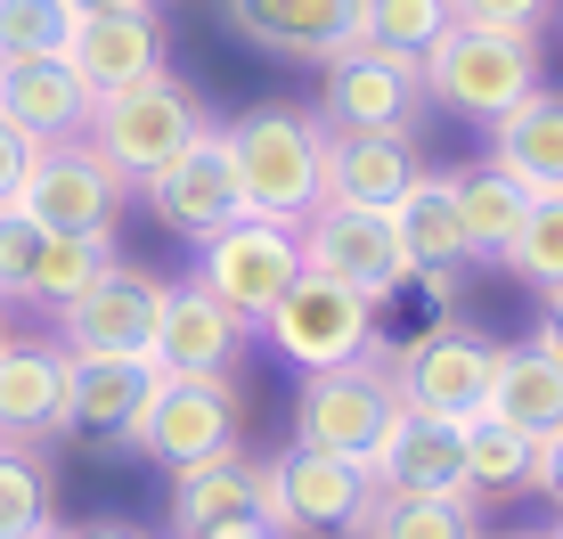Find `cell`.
<instances>
[{"mask_svg": "<svg viewBox=\"0 0 563 539\" xmlns=\"http://www.w3.org/2000/svg\"><path fill=\"white\" fill-rule=\"evenodd\" d=\"M229 156H238V197L254 221L302 229L319 213V156L327 123L302 107H254L245 123H229Z\"/></svg>", "mask_w": 563, "mask_h": 539, "instance_id": "cell-1", "label": "cell"}, {"mask_svg": "<svg viewBox=\"0 0 563 539\" xmlns=\"http://www.w3.org/2000/svg\"><path fill=\"white\" fill-rule=\"evenodd\" d=\"M424 66V99L465 114V123H498L539 90V33H490V25H450Z\"/></svg>", "mask_w": 563, "mask_h": 539, "instance_id": "cell-2", "label": "cell"}, {"mask_svg": "<svg viewBox=\"0 0 563 539\" xmlns=\"http://www.w3.org/2000/svg\"><path fill=\"white\" fill-rule=\"evenodd\" d=\"M262 336H269V352H278L286 369H302V376L352 369V360L376 352V302H367L360 286L327 278V270H302V278L269 302Z\"/></svg>", "mask_w": 563, "mask_h": 539, "instance_id": "cell-3", "label": "cell"}, {"mask_svg": "<svg viewBox=\"0 0 563 539\" xmlns=\"http://www.w3.org/2000/svg\"><path fill=\"white\" fill-rule=\"evenodd\" d=\"M123 441L140 458H155V466H172V474L212 466V458L238 450V384L229 376H172V369H155L147 409L131 417Z\"/></svg>", "mask_w": 563, "mask_h": 539, "instance_id": "cell-4", "label": "cell"}, {"mask_svg": "<svg viewBox=\"0 0 563 539\" xmlns=\"http://www.w3.org/2000/svg\"><path fill=\"white\" fill-rule=\"evenodd\" d=\"M197 131H212V123H205V107H197V90H188V82H172V74H155V82H140V90H114V99L90 107L82 140L99 147V156H107L114 172H123L131 188H140L147 172H164L188 140H197Z\"/></svg>", "mask_w": 563, "mask_h": 539, "instance_id": "cell-5", "label": "cell"}, {"mask_svg": "<svg viewBox=\"0 0 563 539\" xmlns=\"http://www.w3.org/2000/svg\"><path fill=\"white\" fill-rule=\"evenodd\" d=\"M295 278H302V229H286V221L238 213L229 229L197 238V286L221 302V311H238L245 327H262L269 302H278Z\"/></svg>", "mask_w": 563, "mask_h": 539, "instance_id": "cell-6", "label": "cell"}, {"mask_svg": "<svg viewBox=\"0 0 563 539\" xmlns=\"http://www.w3.org/2000/svg\"><path fill=\"white\" fill-rule=\"evenodd\" d=\"M123 197H131V180H123V172H114L90 140L33 147L25 188H16V205H25V213L49 229V238H114V213H123Z\"/></svg>", "mask_w": 563, "mask_h": 539, "instance_id": "cell-7", "label": "cell"}, {"mask_svg": "<svg viewBox=\"0 0 563 539\" xmlns=\"http://www.w3.org/2000/svg\"><path fill=\"white\" fill-rule=\"evenodd\" d=\"M393 393L409 417H433V426H465V417H482V400H490V343L465 336L457 319L424 327L417 343H400L393 352Z\"/></svg>", "mask_w": 563, "mask_h": 539, "instance_id": "cell-8", "label": "cell"}, {"mask_svg": "<svg viewBox=\"0 0 563 539\" xmlns=\"http://www.w3.org/2000/svg\"><path fill=\"white\" fill-rule=\"evenodd\" d=\"M319 66H327V99H319L327 131H409L424 114V66L384 42H343Z\"/></svg>", "mask_w": 563, "mask_h": 539, "instance_id": "cell-9", "label": "cell"}, {"mask_svg": "<svg viewBox=\"0 0 563 539\" xmlns=\"http://www.w3.org/2000/svg\"><path fill=\"white\" fill-rule=\"evenodd\" d=\"M155 327H164V278L114 262L99 286H82L57 311V343L74 360H147L155 369Z\"/></svg>", "mask_w": 563, "mask_h": 539, "instance_id": "cell-10", "label": "cell"}, {"mask_svg": "<svg viewBox=\"0 0 563 539\" xmlns=\"http://www.w3.org/2000/svg\"><path fill=\"white\" fill-rule=\"evenodd\" d=\"M400 417V393L376 360H352V369H319L302 376V400H295V433L310 450H335V458H376V441L393 433Z\"/></svg>", "mask_w": 563, "mask_h": 539, "instance_id": "cell-11", "label": "cell"}, {"mask_svg": "<svg viewBox=\"0 0 563 539\" xmlns=\"http://www.w3.org/2000/svg\"><path fill=\"white\" fill-rule=\"evenodd\" d=\"M140 197H147V213L172 229V238H212V229H229L245 213V197H238V156H229V131H197V140L180 147L164 172H147L140 180Z\"/></svg>", "mask_w": 563, "mask_h": 539, "instance_id": "cell-12", "label": "cell"}, {"mask_svg": "<svg viewBox=\"0 0 563 539\" xmlns=\"http://www.w3.org/2000/svg\"><path fill=\"white\" fill-rule=\"evenodd\" d=\"M302 270H327V278L360 286L376 311L409 286V262H400L393 213H376V205H319V213L302 221Z\"/></svg>", "mask_w": 563, "mask_h": 539, "instance_id": "cell-13", "label": "cell"}, {"mask_svg": "<svg viewBox=\"0 0 563 539\" xmlns=\"http://www.w3.org/2000/svg\"><path fill=\"white\" fill-rule=\"evenodd\" d=\"M57 57L74 66V82L99 107L114 90H140L164 74V25H155V9H82Z\"/></svg>", "mask_w": 563, "mask_h": 539, "instance_id": "cell-14", "label": "cell"}, {"mask_svg": "<svg viewBox=\"0 0 563 539\" xmlns=\"http://www.w3.org/2000/svg\"><path fill=\"white\" fill-rule=\"evenodd\" d=\"M417 140L409 131H327V156H319V205H376L393 213L417 180Z\"/></svg>", "mask_w": 563, "mask_h": 539, "instance_id": "cell-15", "label": "cell"}, {"mask_svg": "<svg viewBox=\"0 0 563 539\" xmlns=\"http://www.w3.org/2000/svg\"><path fill=\"white\" fill-rule=\"evenodd\" d=\"M360 16L367 0H221V25L278 57H335L343 42H360Z\"/></svg>", "mask_w": 563, "mask_h": 539, "instance_id": "cell-16", "label": "cell"}, {"mask_svg": "<svg viewBox=\"0 0 563 539\" xmlns=\"http://www.w3.org/2000/svg\"><path fill=\"white\" fill-rule=\"evenodd\" d=\"M269 474H278V498H286V539L295 531H352L367 491H376L360 458L310 450V441H295L286 458H269Z\"/></svg>", "mask_w": 563, "mask_h": 539, "instance_id": "cell-17", "label": "cell"}, {"mask_svg": "<svg viewBox=\"0 0 563 539\" xmlns=\"http://www.w3.org/2000/svg\"><path fill=\"white\" fill-rule=\"evenodd\" d=\"M66 376L74 352L66 343H0V441H49L66 433Z\"/></svg>", "mask_w": 563, "mask_h": 539, "instance_id": "cell-18", "label": "cell"}, {"mask_svg": "<svg viewBox=\"0 0 563 539\" xmlns=\"http://www.w3.org/2000/svg\"><path fill=\"white\" fill-rule=\"evenodd\" d=\"M245 352V319L221 311L197 278L164 286V327H155V369L172 376H229Z\"/></svg>", "mask_w": 563, "mask_h": 539, "instance_id": "cell-19", "label": "cell"}, {"mask_svg": "<svg viewBox=\"0 0 563 539\" xmlns=\"http://www.w3.org/2000/svg\"><path fill=\"white\" fill-rule=\"evenodd\" d=\"M0 114H9L33 147H57V140H82L90 90L74 82L66 57H9V66H0Z\"/></svg>", "mask_w": 563, "mask_h": 539, "instance_id": "cell-20", "label": "cell"}, {"mask_svg": "<svg viewBox=\"0 0 563 539\" xmlns=\"http://www.w3.org/2000/svg\"><path fill=\"white\" fill-rule=\"evenodd\" d=\"M367 483L376 491H441V498H474L465 491V458H457V426H433V417H393V433L367 458Z\"/></svg>", "mask_w": 563, "mask_h": 539, "instance_id": "cell-21", "label": "cell"}, {"mask_svg": "<svg viewBox=\"0 0 563 539\" xmlns=\"http://www.w3.org/2000/svg\"><path fill=\"white\" fill-rule=\"evenodd\" d=\"M482 417L515 426L522 441L563 433V369L539 343H490V400H482Z\"/></svg>", "mask_w": 563, "mask_h": 539, "instance_id": "cell-22", "label": "cell"}, {"mask_svg": "<svg viewBox=\"0 0 563 539\" xmlns=\"http://www.w3.org/2000/svg\"><path fill=\"white\" fill-rule=\"evenodd\" d=\"M490 164H507L531 197H563V90L539 82L515 114L490 123Z\"/></svg>", "mask_w": 563, "mask_h": 539, "instance_id": "cell-23", "label": "cell"}, {"mask_svg": "<svg viewBox=\"0 0 563 539\" xmlns=\"http://www.w3.org/2000/svg\"><path fill=\"white\" fill-rule=\"evenodd\" d=\"M450 197H457V229H465V262H507L515 229L531 213V188L507 164L482 156L474 172H450Z\"/></svg>", "mask_w": 563, "mask_h": 539, "instance_id": "cell-24", "label": "cell"}, {"mask_svg": "<svg viewBox=\"0 0 563 539\" xmlns=\"http://www.w3.org/2000/svg\"><path fill=\"white\" fill-rule=\"evenodd\" d=\"M147 360H74L66 376V433H131V417L147 409Z\"/></svg>", "mask_w": 563, "mask_h": 539, "instance_id": "cell-25", "label": "cell"}, {"mask_svg": "<svg viewBox=\"0 0 563 539\" xmlns=\"http://www.w3.org/2000/svg\"><path fill=\"white\" fill-rule=\"evenodd\" d=\"M393 238H400V262L417 270H457L465 262V229H457V197H450V172H417L409 197L393 205Z\"/></svg>", "mask_w": 563, "mask_h": 539, "instance_id": "cell-26", "label": "cell"}, {"mask_svg": "<svg viewBox=\"0 0 563 539\" xmlns=\"http://www.w3.org/2000/svg\"><path fill=\"white\" fill-rule=\"evenodd\" d=\"M254 483H262V458H245V450L212 458V466L172 474V524H180V539H197V531H212V524H238V515H254Z\"/></svg>", "mask_w": 563, "mask_h": 539, "instance_id": "cell-27", "label": "cell"}, {"mask_svg": "<svg viewBox=\"0 0 563 539\" xmlns=\"http://www.w3.org/2000/svg\"><path fill=\"white\" fill-rule=\"evenodd\" d=\"M360 539H482L474 531V498H441V491H367Z\"/></svg>", "mask_w": 563, "mask_h": 539, "instance_id": "cell-28", "label": "cell"}, {"mask_svg": "<svg viewBox=\"0 0 563 539\" xmlns=\"http://www.w3.org/2000/svg\"><path fill=\"white\" fill-rule=\"evenodd\" d=\"M114 270V238H42V262H33L25 278V302H42V311H66L82 286H99Z\"/></svg>", "mask_w": 563, "mask_h": 539, "instance_id": "cell-29", "label": "cell"}, {"mask_svg": "<svg viewBox=\"0 0 563 539\" xmlns=\"http://www.w3.org/2000/svg\"><path fill=\"white\" fill-rule=\"evenodd\" d=\"M531 450L539 441H522L515 426H498V417H465L457 426V458H465V491H522L531 483Z\"/></svg>", "mask_w": 563, "mask_h": 539, "instance_id": "cell-30", "label": "cell"}, {"mask_svg": "<svg viewBox=\"0 0 563 539\" xmlns=\"http://www.w3.org/2000/svg\"><path fill=\"white\" fill-rule=\"evenodd\" d=\"M450 25H457L450 0H367L360 42H384V50H400V57H424Z\"/></svg>", "mask_w": 563, "mask_h": 539, "instance_id": "cell-31", "label": "cell"}, {"mask_svg": "<svg viewBox=\"0 0 563 539\" xmlns=\"http://www.w3.org/2000/svg\"><path fill=\"white\" fill-rule=\"evenodd\" d=\"M507 270L531 278L539 295H563V197H531V213L507 245Z\"/></svg>", "mask_w": 563, "mask_h": 539, "instance_id": "cell-32", "label": "cell"}, {"mask_svg": "<svg viewBox=\"0 0 563 539\" xmlns=\"http://www.w3.org/2000/svg\"><path fill=\"white\" fill-rule=\"evenodd\" d=\"M74 0H0V66L9 57H57L74 33Z\"/></svg>", "mask_w": 563, "mask_h": 539, "instance_id": "cell-33", "label": "cell"}, {"mask_svg": "<svg viewBox=\"0 0 563 539\" xmlns=\"http://www.w3.org/2000/svg\"><path fill=\"white\" fill-rule=\"evenodd\" d=\"M33 531H49V474L16 441H0V539H33Z\"/></svg>", "mask_w": 563, "mask_h": 539, "instance_id": "cell-34", "label": "cell"}, {"mask_svg": "<svg viewBox=\"0 0 563 539\" xmlns=\"http://www.w3.org/2000/svg\"><path fill=\"white\" fill-rule=\"evenodd\" d=\"M42 238L49 229L25 213V205H0V302H25V278H33V262H42Z\"/></svg>", "mask_w": 563, "mask_h": 539, "instance_id": "cell-35", "label": "cell"}, {"mask_svg": "<svg viewBox=\"0 0 563 539\" xmlns=\"http://www.w3.org/2000/svg\"><path fill=\"white\" fill-rule=\"evenodd\" d=\"M555 0H450L457 25H490V33H539Z\"/></svg>", "mask_w": 563, "mask_h": 539, "instance_id": "cell-36", "label": "cell"}, {"mask_svg": "<svg viewBox=\"0 0 563 539\" xmlns=\"http://www.w3.org/2000/svg\"><path fill=\"white\" fill-rule=\"evenodd\" d=\"M25 164H33V140L9 123V114H0V205H9L16 188H25Z\"/></svg>", "mask_w": 563, "mask_h": 539, "instance_id": "cell-37", "label": "cell"}, {"mask_svg": "<svg viewBox=\"0 0 563 539\" xmlns=\"http://www.w3.org/2000/svg\"><path fill=\"white\" fill-rule=\"evenodd\" d=\"M531 491H548L555 507H563V433H548V441L531 450Z\"/></svg>", "mask_w": 563, "mask_h": 539, "instance_id": "cell-38", "label": "cell"}, {"mask_svg": "<svg viewBox=\"0 0 563 539\" xmlns=\"http://www.w3.org/2000/svg\"><path fill=\"white\" fill-rule=\"evenodd\" d=\"M531 343L563 369V295H548V311H539V336H531Z\"/></svg>", "mask_w": 563, "mask_h": 539, "instance_id": "cell-39", "label": "cell"}, {"mask_svg": "<svg viewBox=\"0 0 563 539\" xmlns=\"http://www.w3.org/2000/svg\"><path fill=\"white\" fill-rule=\"evenodd\" d=\"M197 539H278L262 524V515H238V524H212V531H197Z\"/></svg>", "mask_w": 563, "mask_h": 539, "instance_id": "cell-40", "label": "cell"}, {"mask_svg": "<svg viewBox=\"0 0 563 539\" xmlns=\"http://www.w3.org/2000/svg\"><path fill=\"white\" fill-rule=\"evenodd\" d=\"M66 539H140V531H114V524H90V531H66Z\"/></svg>", "mask_w": 563, "mask_h": 539, "instance_id": "cell-41", "label": "cell"}, {"mask_svg": "<svg viewBox=\"0 0 563 539\" xmlns=\"http://www.w3.org/2000/svg\"><path fill=\"white\" fill-rule=\"evenodd\" d=\"M74 9H155V0H74Z\"/></svg>", "mask_w": 563, "mask_h": 539, "instance_id": "cell-42", "label": "cell"}, {"mask_svg": "<svg viewBox=\"0 0 563 539\" xmlns=\"http://www.w3.org/2000/svg\"><path fill=\"white\" fill-rule=\"evenodd\" d=\"M33 539H66V531H57V524H49V531H33Z\"/></svg>", "mask_w": 563, "mask_h": 539, "instance_id": "cell-43", "label": "cell"}, {"mask_svg": "<svg viewBox=\"0 0 563 539\" xmlns=\"http://www.w3.org/2000/svg\"><path fill=\"white\" fill-rule=\"evenodd\" d=\"M0 343H9V319H0Z\"/></svg>", "mask_w": 563, "mask_h": 539, "instance_id": "cell-44", "label": "cell"}, {"mask_svg": "<svg viewBox=\"0 0 563 539\" xmlns=\"http://www.w3.org/2000/svg\"><path fill=\"white\" fill-rule=\"evenodd\" d=\"M548 539H563V524H555V531H548Z\"/></svg>", "mask_w": 563, "mask_h": 539, "instance_id": "cell-45", "label": "cell"}]
</instances>
